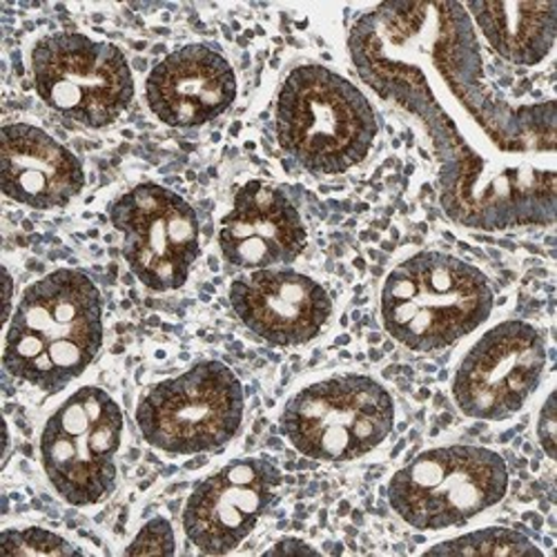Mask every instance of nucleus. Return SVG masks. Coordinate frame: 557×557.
<instances>
[{
    "label": "nucleus",
    "instance_id": "3",
    "mask_svg": "<svg viewBox=\"0 0 557 557\" xmlns=\"http://www.w3.org/2000/svg\"><path fill=\"white\" fill-rule=\"evenodd\" d=\"M380 132L375 108L348 78L323 65L295 67L276 97V141L312 174L361 163Z\"/></svg>",
    "mask_w": 557,
    "mask_h": 557
},
{
    "label": "nucleus",
    "instance_id": "16",
    "mask_svg": "<svg viewBox=\"0 0 557 557\" xmlns=\"http://www.w3.org/2000/svg\"><path fill=\"white\" fill-rule=\"evenodd\" d=\"M0 183L8 199L36 208H65L85 185V170L76 154L54 136L27 123L3 127Z\"/></svg>",
    "mask_w": 557,
    "mask_h": 557
},
{
    "label": "nucleus",
    "instance_id": "21",
    "mask_svg": "<svg viewBox=\"0 0 557 557\" xmlns=\"http://www.w3.org/2000/svg\"><path fill=\"white\" fill-rule=\"evenodd\" d=\"M537 437L544 453L553 459L555 457V395H548L537 422Z\"/></svg>",
    "mask_w": 557,
    "mask_h": 557
},
{
    "label": "nucleus",
    "instance_id": "11",
    "mask_svg": "<svg viewBox=\"0 0 557 557\" xmlns=\"http://www.w3.org/2000/svg\"><path fill=\"white\" fill-rule=\"evenodd\" d=\"M544 368L540 331L527 321H504L461 359L453 380L455 404L473 420H508L535 393Z\"/></svg>",
    "mask_w": 557,
    "mask_h": 557
},
{
    "label": "nucleus",
    "instance_id": "10",
    "mask_svg": "<svg viewBox=\"0 0 557 557\" xmlns=\"http://www.w3.org/2000/svg\"><path fill=\"white\" fill-rule=\"evenodd\" d=\"M134 276L154 293L178 290L201 252L195 208L157 183H141L110 206Z\"/></svg>",
    "mask_w": 557,
    "mask_h": 557
},
{
    "label": "nucleus",
    "instance_id": "9",
    "mask_svg": "<svg viewBox=\"0 0 557 557\" xmlns=\"http://www.w3.org/2000/svg\"><path fill=\"white\" fill-rule=\"evenodd\" d=\"M123 412L101 388L67 397L40 435V459L54 491L72 506L99 504L116 482Z\"/></svg>",
    "mask_w": 557,
    "mask_h": 557
},
{
    "label": "nucleus",
    "instance_id": "8",
    "mask_svg": "<svg viewBox=\"0 0 557 557\" xmlns=\"http://www.w3.org/2000/svg\"><path fill=\"white\" fill-rule=\"evenodd\" d=\"M36 95L61 116L91 129L112 125L134 99L125 54L76 32L42 36L29 57Z\"/></svg>",
    "mask_w": 557,
    "mask_h": 557
},
{
    "label": "nucleus",
    "instance_id": "13",
    "mask_svg": "<svg viewBox=\"0 0 557 557\" xmlns=\"http://www.w3.org/2000/svg\"><path fill=\"white\" fill-rule=\"evenodd\" d=\"M232 310L257 337L272 346L312 342L331 319L329 293L295 270H252L230 286Z\"/></svg>",
    "mask_w": 557,
    "mask_h": 557
},
{
    "label": "nucleus",
    "instance_id": "15",
    "mask_svg": "<svg viewBox=\"0 0 557 557\" xmlns=\"http://www.w3.org/2000/svg\"><path fill=\"white\" fill-rule=\"evenodd\" d=\"M152 114L170 127H199L237 99V76L210 45L193 42L154 65L146 81Z\"/></svg>",
    "mask_w": 557,
    "mask_h": 557
},
{
    "label": "nucleus",
    "instance_id": "18",
    "mask_svg": "<svg viewBox=\"0 0 557 557\" xmlns=\"http://www.w3.org/2000/svg\"><path fill=\"white\" fill-rule=\"evenodd\" d=\"M429 553L435 555H542L540 548L520 531L513 529H482L473 531L469 535H461L448 542H442L437 546H431Z\"/></svg>",
    "mask_w": 557,
    "mask_h": 557
},
{
    "label": "nucleus",
    "instance_id": "14",
    "mask_svg": "<svg viewBox=\"0 0 557 557\" xmlns=\"http://www.w3.org/2000/svg\"><path fill=\"white\" fill-rule=\"evenodd\" d=\"M306 244L308 232L299 210L265 181L242 185L219 227L223 259L242 270L293 263Z\"/></svg>",
    "mask_w": 557,
    "mask_h": 557
},
{
    "label": "nucleus",
    "instance_id": "17",
    "mask_svg": "<svg viewBox=\"0 0 557 557\" xmlns=\"http://www.w3.org/2000/svg\"><path fill=\"white\" fill-rule=\"evenodd\" d=\"M491 48L516 65L542 63L555 45L557 3H469L463 5Z\"/></svg>",
    "mask_w": 557,
    "mask_h": 557
},
{
    "label": "nucleus",
    "instance_id": "2",
    "mask_svg": "<svg viewBox=\"0 0 557 557\" xmlns=\"http://www.w3.org/2000/svg\"><path fill=\"white\" fill-rule=\"evenodd\" d=\"M103 344V299L81 270H57L21 297L5 337V370L48 395L61 393Z\"/></svg>",
    "mask_w": 557,
    "mask_h": 557
},
{
    "label": "nucleus",
    "instance_id": "22",
    "mask_svg": "<svg viewBox=\"0 0 557 557\" xmlns=\"http://www.w3.org/2000/svg\"><path fill=\"white\" fill-rule=\"evenodd\" d=\"M268 553H317V550L297 537H286L278 544H274Z\"/></svg>",
    "mask_w": 557,
    "mask_h": 557
},
{
    "label": "nucleus",
    "instance_id": "7",
    "mask_svg": "<svg viewBox=\"0 0 557 557\" xmlns=\"http://www.w3.org/2000/svg\"><path fill=\"white\" fill-rule=\"evenodd\" d=\"M395 426L391 393L366 375H337L299 391L282 412V433L306 457L350 461L375 450Z\"/></svg>",
    "mask_w": 557,
    "mask_h": 557
},
{
    "label": "nucleus",
    "instance_id": "19",
    "mask_svg": "<svg viewBox=\"0 0 557 557\" xmlns=\"http://www.w3.org/2000/svg\"><path fill=\"white\" fill-rule=\"evenodd\" d=\"M0 553L14 555V557H36V555L61 557V555H76L83 550L52 531L29 527V529H8L3 535H0Z\"/></svg>",
    "mask_w": 557,
    "mask_h": 557
},
{
    "label": "nucleus",
    "instance_id": "4",
    "mask_svg": "<svg viewBox=\"0 0 557 557\" xmlns=\"http://www.w3.org/2000/svg\"><path fill=\"white\" fill-rule=\"evenodd\" d=\"M493 288L486 274L444 252L401 261L382 290L384 329L401 346L433 352L471 335L491 317Z\"/></svg>",
    "mask_w": 557,
    "mask_h": 557
},
{
    "label": "nucleus",
    "instance_id": "12",
    "mask_svg": "<svg viewBox=\"0 0 557 557\" xmlns=\"http://www.w3.org/2000/svg\"><path fill=\"white\" fill-rule=\"evenodd\" d=\"M282 473L272 461L246 457L225 463L188 497L183 529L201 553L235 550L274 502Z\"/></svg>",
    "mask_w": 557,
    "mask_h": 557
},
{
    "label": "nucleus",
    "instance_id": "1",
    "mask_svg": "<svg viewBox=\"0 0 557 557\" xmlns=\"http://www.w3.org/2000/svg\"><path fill=\"white\" fill-rule=\"evenodd\" d=\"M348 45L361 78L426 125L453 221L478 230L553 223L555 106L510 108L491 95L463 5H380L355 23Z\"/></svg>",
    "mask_w": 557,
    "mask_h": 557
},
{
    "label": "nucleus",
    "instance_id": "5",
    "mask_svg": "<svg viewBox=\"0 0 557 557\" xmlns=\"http://www.w3.org/2000/svg\"><path fill=\"white\" fill-rule=\"evenodd\" d=\"M508 491L506 461L482 446H442L417 455L388 484V502L412 529L461 527L499 504Z\"/></svg>",
    "mask_w": 557,
    "mask_h": 557
},
{
    "label": "nucleus",
    "instance_id": "6",
    "mask_svg": "<svg viewBox=\"0 0 557 557\" xmlns=\"http://www.w3.org/2000/svg\"><path fill=\"white\" fill-rule=\"evenodd\" d=\"M244 420V386L221 361H201L154 384L136 406L146 442L170 455L223 448Z\"/></svg>",
    "mask_w": 557,
    "mask_h": 557
},
{
    "label": "nucleus",
    "instance_id": "20",
    "mask_svg": "<svg viewBox=\"0 0 557 557\" xmlns=\"http://www.w3.org/2000/svg\"><path fill=\"white\" fill-rule=\"evenodd\" d=\"M174 553H176L174 531L165 518L150 520L125 548V555H174Z\"/></svg>",
    "mask_w": 557,
    "mask_h": 557
}]
</instances>
